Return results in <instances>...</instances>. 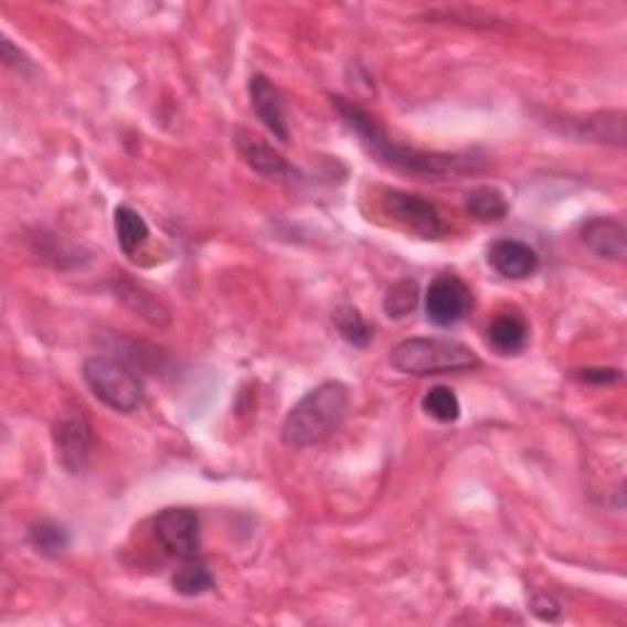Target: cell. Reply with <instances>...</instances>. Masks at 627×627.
<instances>
[{
	"mask_svg": "<svg viewBox=\"0 0 627 627\" xmlns=\"http://www.w3.org/2000/svg\"><path fill=\"white\" fill-rule=\"evenodd\" d=\"M470 307H474V293H470V287L454 273H444L436 277L427 289V297H424L427 319L442 329L456 327L458 321H464Z\"/></svg>",
	"mask_w": 627,
	"mask_h": 627,
	"instance_id": "6",
	"label": "cell"
},
{
	"mask_svg": "<svg viewBox=\"0 0 627 627\" xmlns=\"http://www.w3.org/2000/svg\"><path fill=\"white\" fill-rule=\"evenodd\" d=\"M235 148H238L243 162L248 164L255 174L267 179V182H277V184L301 182V174L295 164H289L273 145L251 136L248 130L235 132Z\"/></svg>",
	"mask_w": 627,
	"mask_h": 627,
	"instance_id": "8",
	"label": "cell"
},
{
	"mask_svg": "<svg viewBox=\"0 0 627 627\" xmlns=\"http://www.w3.org/2000/svg\"><path fill=\"white\" fill-rule=\"evenodd\" d=\"M390 365L402 375L429 378L446 373H466L480 368V358L466 343L439 336H417L397 343L390 351Z\"/></svg>",
	"mask_w": 627,
	"mask_h": 627,
	"instance_id": "3",
	"label": "cell"
},
{
	"mask_svg": "<svg viewBox=\"0 0 627 627\" xmlns=\"http://www.w3.org/2000/svg\"><path fill=\"white\" fill-rule=\"evenodd\" d=\"M54 446H57L60 464L70 474H84L88 461H92L94 449L92 424L84 417H70L60 422L57 429H54Z\"/></svg>",
	"mask_w": 627,
	"mask_h": 627,
	"instance_id": "9",
	"label": "cell"
},
{
	"mask_svg": "<svg viewBox=\"0 0 627 627\" xmlns=\"http://www.w3.org/2000/svg\"><path fill=\"white\" fill-rule=\"evenodd\" d=\"M331 104L336 110H339V116L346 126H349V130L355 132L368 155L392 172L442 182V179H461L466 174L480 172L486 167V160L480 155L429 152L412 148V145L395 142L392 138H387V132L378 126L375 118L368 114L365 108L353 104L349 98L331 96Z\"/></svg>",
	"mask_w": 627,
	"mask_h": 627,
	"instance_id": "1",
	"label": "cell"
},
{
	"mask_svg": "<svg viewBox=\"0 0 627 627\" xmlns=\"http://www.w3.org/2000/svg\"><path fill=\"white\" fill-rule=\"evenodd\" d=\"M82 375L86 387L92 390V395L114 412L130 414L142 405L145 400L142 380L130 365L118 361V358L110 355L86 358Z\"/></svg>",
	"mask_w": 627,
	"mask_h": 627,
	"instance_id": "4",
	"label": "cell"
},
{
	"mask_svg": "<svg viewBox=\"0 0 627 627\" xmlns=\"http://www.w3.org/2000/svg\"><path fill=\"white\" fill-rule=\"evenodd\" d=\"M530 608L532 613L536 615V618L544 620V623H559L562 620V615H564V608H562V603H559L552 593H546V591H536L532 601H530Z\"/></svg>",
	"mask_w": 627,
	"mask_h": 627,
	"instance_id": "23",
	"label": "cell"
},
{
	"mask_svg": "<svg viewBox=\"0 0 627 627\" xmlns=\"http://www.w3.org/2000/svg\"><path fill=\"white\" fill-rule=\"evenodd\" d=\"M0 47H3V60H6L8 66H13V70H18V72H30L32 70L28 54L20 52L15 44L10 42V38H3V42H0Z\"/></svg>",
	"mask_w": 627,
	"mask_h": 627,
	"instance_id": "25",
	"label": "cell"
},
{
	"mask_svg": "<svg viewBox=\"0 0 627 627\" xmlns=\"http://www.w3.org/2000/svg\"><path fill=\"white\" fill-rule=\"evenodd\" d=\"M351 407V390L341 380H327L301 397L283 422V442L289 449H307L341 427Z\"/></svg>",
	"mask_w": 627,
	"mask_h": 627,
	"instance_id": "2",
	"label": "cell"
},
{
	"mask_svg": "<svg viewBox=\"0 0 627 627\" xmlns=\"http://www.w3.org/2000/svg\"><path fill=\"white\" fill-rule=\"evenodd\" d=\"M116 295L123 299V305L140 314V317L148 319L150 323H157V327H167V323L172 321V314L164 301L157 299L152 293L136 283H126V279H123V283L116 285Z\"/></svg>",
	"mask_w": 627,
	"mask_h": 627,
	"instance_id": "15",
	"label": "cell"
},
{
	"mask_svg": "<svg viewBox=\"0 0 627 627\" xmlns=\"http://www.w3.org/2000/svg\"><path fill=\"white\" fill-rule=\"evenodd\" d=\"M466 211L478 221H502L508 216L510 204L500 189L478 187L466 196Z\"/></svg>",
	"mask_w": 627,
	"mask_h": 627,
	"instance_id": "18",
	"label": "cell"
},
{
	"mask_svg": "<svg viewBox=\"0 0 627 627\" xmlns=\"http://www.w3.org/2000/svg\"><path fill=\"white\" fill-rule=\"evenodd\" d=\"M566 132H568V136L581 138V140H593V142L615 145V148H623V145H625V116L618 110V114L568 118Z\"/></svg>",
	"mask_w": 627,
	"mask_h": 627,
	"instance_id": "14",
	"label": "cell"
},
{
	"mask_svg": "<svg viewBox=\"0 0 627 627\" xmlns=\"http://www.w3.org/2000/svg\"><path fill=\"white\" fill-rule=\"evenodd\" d=\"M530 339V327L520 311H498L488 323V343L500 355H518Z\"/></svg>",
	"mask_w": 627,
	"mask_h": 627,
	"instance_id": "13",
	"label": "cell"
},
{
	"mask_svg": "<svg viewBox=\"0 0 627 627\" xmlns=\"http://www.w3.org/2000/svg\"><path fill=\"white\" fill-rule=\"evenodd\" d=\"M383 209L387 216H392V221L400 223L402 229H407L412 235H419L424 241L442 238L446 231L436 206H432L429 201H424L417 194L387 189L383 196Z\"/></svg>",
	"mask_w": 627,
	"mask_h": 627,
	"instance_id": "7",
	"label": "cell"
},
{
	"mask_svg": "<svg viewBox=\"0 0 627 627\" xmlns=\"http://www.w3.org/2000/svg\"><path fill=\"white\" fill-rule=\"evenodd\" d=\"M248 92H251V104L263 126L270 130L279 142H287L289 126L285 114V98L279 94V88L265 74H253L248 82Z\"/></svg>",
	"mask_w": 627,
	"mask_h": 627,
	"instance_id": "11",
	"label": "cell"
},
{
	"mask_svg": "<svg viewBox=\"0 0 627 627\" xmlns=\"http://www.w3.org/2000/svg\"><path fill=\"white\" fill-rule=\"evenodd\" d=\"M576 378L586 385H615L623 380V371L618 368H584L578 371Z\"/></svg>",
	"mask_w": 627,
	"mask_h": 627,
	"instance_id": "24",
	"label": "cell"
},
{
	"mask_svg": "<svg viewBox=\"0 0 627 627\" xmlns=\"http://www.w3.org/2000/svg\"><path fill=\"white\" fill-rule=\"evenodd\" d=\"M581 243L601 257V261L625 263L627 255V229L618 219L610 216H593L578 231Z\"/></svg>",
	"mask_w": 627,
	"mask_h": 627,
	"instance_id": "10",
	"label": "cell"
},
{
	"mask_svg": "<svg viewBox=\"0 0 627 627\" xmlns=\"http://www.w3.org/2000/svg\"><path fill=\"white\" fill-rule=\"evenodd\" d=\"M419 301V285L414 279L405 277L397 279L395 285L387 289V295L383 299V309L390 319H405L407 314L414 311Z\"/></svg>",
	"mask_w": 627,
	"mask_h": 627,
	"instance_id": "22",
	"label": "cell"
},
{
	"mask_svg": "<svg viewBox=\"0 0 627 627\" xmlns=\"http://www.w3.org/2000/svg\"><path fill=\"white\" fill-rule=\"evenodd\" d=\"M422 410L429 414L434 422L451 424L461 417V402H458L456 392L446 385L432 387L422 400Z\"/></svg>",
	"mask_w": 627,
	"mask_h": 627,
	"instance_id": "21",
	"label": "cell"
},
{
	"mask_svg": "<svg viewBox=\"0 0 627 627\" xmlns=\"http://www.w3.org/2000/svg\"><path fill=\"white\" fill-rule=\"evenodd\" d=\"M333 327H336V331H339L341 339L346 343L355 346V349H365V346L371 343V339H373V329L368 327L363 314L358 311L355 307H349V305L336 309Z\"/></svg>",
	"mask_w": 627,
	"mask_h": 627,
	"instance_id": "19",
	"label": "cell"
},
{
	"mask_svg": "<svg viewBox=\"0 0 627 627\" xmlns=\"http://www.w3.org/2000/svg\"><path fill=\"white\" fill-rule=\"evenodd\" d=\"M488 263L492 270L508 279H528L540 270V255H536V251L532 245L514 238H500L490 243Z\"/></svg>",
	"mask_w": 627,
	"mask_h": 627,
	"instance_id": "12",
	"label": "cell"
},
{
	"mask_svg": "<svg viewBox=\"0 0 627 627\" xmlns=\"http://www.w3.org/2000/svg\"><path fill=\"white\" fill-rule=\"evenodd\" d=\"M172 588L184 598L204 596V593L214 588V576H211L209 566L201 559L192 556L187 559L182 568H177V574L172 576Z\"/></svg>",
	"mask_w": 627,
	"mask_h": 627,
	"instance_id": "17",
	"label": "cell"
},
{
	"mask_svg": "<svg viewBox=\"0 0 627 627\" xmlns=\"http://www.w3.org/2000/svg\"><path fill=\"white\" fill-rule=\"evenodd\" d=\"M155 540L174 559H192L201 546L199 514L192 508H164L152 522Z\"/></svg>",
	"mask_w": 627,
	"mask_h": 627,
	"instance_id": "5",
	"label": "cell"
},
{
	"mask_svg": "<svg viewBox=\"0 0 627 627\" xmlns=\"http://www.w3.org/2000/svg\"><path fill=\"white\" fill-rule=\"evenodd\" d=\"M116 235L120 251L128 257H136V253L150 241V226L136 209L118 206L116 209Z\"/></svg>",
	"mask_w": 627,
	"mask_h": 627,
	"instance_id": "16",
	"label": "cell"
},
{
	"mask_svg": "<svg viewBox=\"0 0 627 627\" xmlns=\"http://www.w3.org/2000/svg\"><path fill=\"white\" fill-rule=\"evenodd\" d=\"M28 540L42 556H62L72 544L70 532H66L62 524L50 522V520L32 524L28 532Z\"/></svg>",
	"mask_w": 627,
	"mask_h": 627,
	"instance_id": "20",
	"label": "cell"
}]
</instances>
